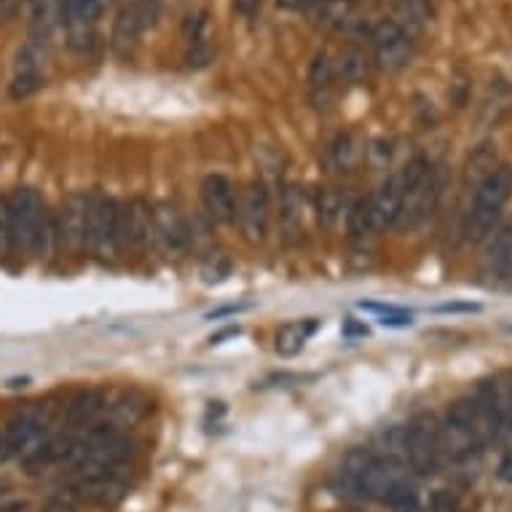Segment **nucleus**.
<instances>
[{
  "label": "nucleus",
  "instance_id": "nucleus-16",
  "mask_svg": "<svg viewBox=\"0 0 512 512\" xmlns=\"http://www.w3.org/2000/svg\"><path fill=\"white\" fill-rule=\"evenodd\" d=\"M129 494L126 480L118 472H97V475H81L73 483V496L94 507H116Z\"/></svg>",
  "mask_w": 512,
  "mask_h": 512
},
{
  "label": "nucleus",
  "instance_id": "nucleus-34",
  "mask_svg": "<svg viewBox=\"0 0 512 512\" xmlns=\"http://www.w3.org/2000/svg\"><path fill=\"white\" fill-rule=\"evenodd\" d=\"M41 81V73H17L14 84H11V97L14 100H25V97H30V94L41 89Z\"/></svg>",
  "mask_w": 512,
  "mask_h": 512
},
{
  "label": "nucleus",
  "instance_id": "nucleus-44",
  "mask_svg": "<svg viewBox=\"0 0 512 512\" xmlns=\"http://www.w3.org/2000/svg\"><path fill=\"white\" fill-rule=\"evenodd\" d=\"M0 512H30V504L27 502H14V504H3Z\"/></svg>",
  "mask_w": 512,
  "mask_h": 512
},
{
  "label": "nucleus",
  "instance_id": "nucleus-35",
  "mask_svg": "<svg viewBox=\"0 0 512 512\" xmlns=\"http://www.w3.org/2000/svg\"><path fill=\"white\" fill-rule=\"evenodd\" d=\"M11 252V234H9V199L0 196V258H6Z\"/></svg>",
  "mask_w": 512,
  "mask_h": 512
},
{
  "label": "nucleus",
  "instance_id": "nucleus-21",
  "mask_svg": "<svg viewBox=\"0 0 512 512\" xmlns=\"http://www.w3.org/2000/svg\"><path fill=\"white\" fill-rule=\"evenodd\" d=\"M317 328V319H309V322H287V325H282L277 330L274 349H277L279 357H295V354H301L306 341L317 333Z\"/></svg>",
  "mask_w": 512,
  "mask_h": 512
},
{
  "label": "nucleus",
  "instance_id": "nucleus-12",
  "mask_svg": "<svg viewBox=\"0 0 512 512\" xmlns=\"http://www.w3.org/2000/svg\"><path fill=\"white\" fill-rule=\"evenodd\" d=\"M437 199H440V177L432 167L419 183L411 185L405 191L403 210H400V218H397V226L400 228H419L424 220H429V215L435 212Z\"/></svg>",
  "mask_w": 512,
  "mask_h": 512
},
{
  "label": "nucleus",
  "instance_id": "nucleus-28",
  "mask_svg": "<svg viewBox=\"0 0 512 512\" xmlns=\"http://www.w3.org/2000/svg\"><path fill=\"white\" fill-rule=\"evenodd\" d=\"M346 228H349V239L357 244H365L373 236V223H370L368 215V199H362L349 210V218H346Z\"/></svg>",
  "mask_w": 512,
  "mask_h": 512
},
{
  "label": "nucleus",
  "instance_id": "nucleus-25",
  "mask_svg": "<svg viewBox=\"0 0 512 512\" xmlns=\"http://www.w3.org/2000/svg\"><path fill=\"white\" fill-rule=\"evenodd\" d=\"M105 411V397L97 389H86L68 405V424L70 427H89L94 419Z\"/></svg>",
  "mask_w": 512,
  "mask_h": 512
},
{
  "label": "nucleus",
  "instance_id": "nucleus-31",
  "mask_svg": "<svg viewBox=\"0 0 512 512\" xmlns=\"http://www.w3.org/2000/svg\"><path fill=\"white\" fill-rule=\"evenodd\" d=\"M491 389H494V400L496 408H499V416H502L504 432H510L512 435V378L510 384H499V381H494Z\"/></svg>",
  "mask_w": 512,
  "mask_h": 512
},
{
  "label": "nucleus",
  "instance_id": "nucleus-46",
  "mask_svg": "<svg viewBox=\"0 0 512 512\" xmlns=\"http://www.w3.org/2000/svg\"><path fill=\"white\" fill-rule=\"evenodd\" d=\"M22 3H33V0H22Z\"/></svg>",
  "mask_w": 512,
  "mask_h": 512
},
{
  "label": "nucleus",
  "instance_id": "nucleus-1",
  "mask_svg": "<svg viewBox=\"0 0 512 512\" xmlns=\"http://www.w3.org/2000/svg\"><path fill=\"white\" fill-rule=\"evenodd\" d=\"M9 234L14 255H49L57 244V223L33 188H17L9 196Z\"/></svg>",
  "mask_w": 512,
  "mask_h": 512
},
{
  "label": "nucleus",
  "instance_id": "nucleus-33",
  "mask_svg": "<svg viewBox=\"0 0 512 512\" xmlns=\"http://www.w3.org/2000/svg\"><path fill=\"white\" fill-rule=\"evenodd\" d=\"M365 161L370 164V169H387L392 161V145L387 140H373L365 148Z\"/></svg>",
  "mask_w": 512,
  "mask_h": 512
},
{
  "label": "nucleus",
  "instance_id": "nucleus-7",
  "mask_svg": "<svg viewBox=\"0 0 512 512\" xmlns=\"http://www.w3.org/2000/svg\"><path fill=\"white\" fill-rule=\"evenodd\" d=\"M116 0H59V22L68 30L73 49H86L94 38V25Z\"/></svg>",
  "mask_w": 512,
  "mask_h": 512
},
{
  "label": "nucleus",
  "instance_id": "nucleus-8",
  "mask_svg": "<svg viewBox=\"0 0 512 512\" xmlns=\"http://www.w3.org/2000/svg\"><path fill=\"white\" fill-rule=\"evenodd\" d=\"M51 424V413L46 405H33V408H25L22 413H17L11 419L9 429L3 432V443H6V459H14V456L30 454L35 445L43 443V435Z\"/></svg>",
  "mask_w": 512,
  "mask_h": 512
},
{
  "label": "nucleus",
  "instance_id": "nucleus-37",
  "mask_svg": "<svg viewBox=\"0 0 512 512\" xmlns=\"http://www.w3.org/2000/svg\"><path fill=\"white\" fill-rule=\"evenodd\" d=\"M483 306L480 303H443V306H437V314H475Z\"/></svg>",
  "mask_w": 512,
  "mask_h": 512
},
{
  "label": "nucleus",
  "instance_id": "nucleus-45",
  "mask_svg": "<svg viewBox=\"0 0 512 512\" xmlns=\"http://www.w3.org/2000/svg\"><path fill=\"white\" fill-rule=\"evenodd\" d=\"M0 462H6V443H3V435H0Z\"/></svg>",
  "mask_w": 512,
  "mask_h": 512
},
{
  "label": "nucleus",
  "instance_id": "nucleus-23",
  "mask_svg": "<svg viewBox=\"0 0 512 512\" xmlns=\"http://www.w3.org/2000/svg\"><path fill=\"white\" fill-rule=\"evenodd\" d=\"M360 159H365V145L357 143V137L354 135H338L333 140V145L328 148V167L333 172H352Z\"/></svg>",
  "mask_w": 512,
  "mask_h": 512
},
{
  "label": "nucleus",
  "instance_id": "nucleus-43",
  "mask_svg": "<svg viewBox=\"0 0 512 512\" xmlns=\"http://www.w3.org/2000/svg\"><path fill=\"white\" fill-rule=\"evenodd\" d=\"M46 512H76V507L65 502V499H54V502H49Z\"/></svg>",
  "mask_w": 512,
  "mask_h": 512
},
{
  "label": "nucleus",
  "instance_id": "nucleus-2",
  "mask_svg": "<svg viewBox=\"0 0 512 512\" xmlns=\"http://www.w3.org/2000/svg\"><path fill=\"white\" fill-rule=\"evenodd\" d=\"M512 196V167L499 164L483 183L475 188V199L467 212V239L470 242H483L496 228L502 218L504 204Z\"/></svg>",
  "mask_w": 512,
  "mask_h": 512
},
{
  "label": "nucleus",
  "instance_id": "nucleus-18",
  "mask_svg": "<svg viewBox=\"0 0 512 512\" xmlns=\"http://www.w3.org/2000/svg\"><path fill=\"white\" fill-rule=\"evenodd\" d=\"M73 443H76V437L73 435H54L49 440H43L30 451V454L22 456V462H25V470L30 475H38V472L49 470L54 464H65L68 462L70 451H73Z\"/></svg>",
  "mask_w": 512,
  "mask_h": 512
},
{
  "label": "nucleus",
  "instance_id": "nucleus-40",
  "mask_svg": "<svg viewBox=\"0 0 512 512\" xmlns=\"http://www.w3.org/2000/svg\"><path fill=\"white\" fill-rule=\"evenodd\" d=\"M239 333H242V330H239V325H231V328H223V330H218V333H212L210 344H212V346L226 344L228 338H236V336H239Z\"/></svg>",
  "mask_w": 512,
  "mask_h": 512
},
{
  "label": "nucleus",
  "instance_id": "nucleus-11",
  "mask_svg": "<svg viewBox=\"0 0 512 512\" xmlns=\"http://www.w3.org/2000/svg\"><path fill=\"white\" fill-rule=\"evenodd\" d=\"M483 277L491 287H512V223L496 226L483 250Z\"/></svg>",
  "mask_w": 512,
  "mask_h": 512
},
{
  "label": "nucleus",
  "instance_id": "nucleus-36",
  "mask_svg": "<svg viewBox=\"0 0 512 512\" xmlns=\"http://www.w3.org/2000/svg\"><path fill=\"white\" fill-rule=\"evenodd\" d=\"M389 504H392V512H427L413 488L411 491H405V494L395 496Z\"/></svg>",
  "mask_w": 512,
  "mask_h": 512
},
{
  "label": "nucleus",
  "instance_id": "nucleus-22",
  "mask_svg": "<svg viewBox=\"0 0 512 512\" xmlns=\"http://www.w3.org/2000/svg\"><path fill=\"white\" fill-rule=\"evenodd\" d=\"M395 22L403 27L408 35L424 33L432 25V6L427 0H395Z\"/></svg>",
  "mask_w": 512,
  "mask_h": 512
},
{
  "label": "nucleus",
  "instance_id": "nucleus-20",
  "mask_svg": "<svg viewBox=\"0 0 512 512\" xmlns=\"http://www.w3.org/2000/svg\"><path fill=\"white\" fill-rule=\"evenodd\" d=\"M303 191L301 185H285L282 191V231H285V239L290 244H298L303 239Z\"/></svg>",
  "mask_w": 512,
  "mask_h": 512
},
{
  "label": "nucleus",
  "instance_id": "nucleus-17",
  "mask_svg": "<svg viewBox=\"0 0 512 512\" xmlns=\"http://www.w3.org/2000/svg\"><path fill=\"white\" fill-rule=\"evenodd\" d=\"M204 210L215 223H234L236 220V194L231 180L223 175L204 177L202 183Z\"/></svg>",
  "mask_w": 512,
  "mask_h": 512
},
{
  "label": "nucleus",
  "instance_id": "nucleus-4",
  "mask_svg": "<svg viewBox=\"0 0 512 512\" xmlns=\"http://www.w3.org/2000/svg\"><path fill=\"white\" fill-rule=\"evenodd\" d=\"M370 49H373V59L381 70L387 73H400L408 68L413 59V35H408L403 27L397 25L395 19H381L378 25L368 30Z\"/></svg>",
  "mask_w": 512,
  "mask_h": 512
},
{
  "label": "nucleus",
  "instance_id": "nucleus-10",
  "mask_svg": "<svg viewBox=\"0 0 512 512\" xmlns=\"http://www.w3.org/2000/svg\"><path fill=\"white\" fill-rule=\"evenodd\" d=\"M153 242L169 255H183L191 244L183 212L177 210V204L169 202V199L153 202Z\"/></svg>",
  "mask_w": 512,
  "mask_h": 512
},
{
  "label": "nucleus",
  "instance_id": "nucleus-13",
  "mask_svg": "<svg viewBox=\"0 0 512 512\" xmlns=\"http://www.w3.org/2000/svg\"><path fill=\"white\" fill-rule=\"evenodd\" d=\"M86 204H89V196L86 194H70L62 202V207H59V215L54 218V223H57V242L70 252L86 250V234H89Z\"/></svg>",
  "mask_w": 512,
  "mask_h": 512
},
{
  "label": "nucleus",
  "instance_id": "nucleus-41",
  "mask_svg": "<svg viewBox=\"0 0 512 512\" xmlns=\"http://www.w3.org/2000/svg\"><path fill=\"white\" fill-rule=\"evenodd\" d=\"M344 336L346 338L368 336V328H365V325H357V322H352V319H346V322H344Z\"/></svg>",
  "mask_w": 512,
  "mask_h": 512
},
{
  "label": "nucleus",
  "instance_id": "nucleus-39",
  "mask_svg": "<svg viewBox=\"0 0 512 512\" xmlns=\"http://www.w3.org/2000/svg\"><path fill=\"white\" fill-rule=\"evenodd\" d=\"M247 309H250L247 303H231V306H220V309L210 311V314H207V319H223V317H228V314H239V311H247Z\"/></svg>",
  "mask_w": 512,
  "mask_h": 512
},
{
  "label": "nucleus",
  "instance_id": "nucleus-15",
  "mask_svg": "<svg viewBox=\"0 0 512 512\" xmlns=\"http://www.w3.org/2000/svg\"><path fill=\"white\" fill-rule=\"evenodd\" d=\"M121 239L124 247L137 252L151 250L153 242V204L143 196H135L121 204Z\"/></svg>",
  "mask_w": 512,
  "mask_h": 512
},
{
  "label": "nucleus",
  "instance_id": "nucleus-19",
  "mask_svg": "<svg viewBox=\"0 0 512 512\" xmlns=\"http://www.w3.org/2000/svg\"><path fill=\"white\" fill-rule=\"evenodd\" d=\"M143 33V22L137 17V9L129 3L124 9L118 11L116 22H113V38H110V46L116 51L118 57H129L137 46V38Z\"/></svg>",
  "mask_w": 512,
  "mask_h": 512
},
{
  "label": "nucleus",
  "instance_id": "nucleus-26",
  "mask_svg": "<svg viewBox=\"0 0 512 512\" xmlns=\"http://www.w3.org/2000/svg\"><path fill=\"white\" fill-rule=\"evenodd\" d=\"M336 62L330 59V54L325 51H319L314 62H311L309 68V86L311 92L317 94V97H328L333 92V84H336Z\"/></svg>",
  "mask_w": 512,
  "mask_h": 512
},
{
  "label": "nucleus",
  "instance_id": "nucleus-6",
  "mask_svg": "<svg viewBox=\"0 0 512 512\" xmlns=\"http://www.w3.org/2000/svg\"><path fill=\"white\" fill-rule=\"evenodd\" d=\"M408 435V467L421 478H429L440 470L443 448L437 437V421L432 416H419L405 427Z\"/></svg>",
  "mask_w": 512,
  "mask_h": 512
},
{
  "label": "nucleus",
  "instance_id": "nucleus-42",
  "mask_svg": "<svg viewBox=\"0 0 512 512\" xmlns=\"http://www.w3.org/2000/svg\"><path fill=\"white\" fill-rule=\"evenodd\" d=\"M499 478L504 483H512V454L502 456V462H499Z\"/></svg>",
  "mask_w": 512,
  "mask_h": 512
},
{
  "label": "nucleus",
  "instance_id": "nucleus-32",
  "mask_svg": "<svg viewBox=\"0 0 512 512\" xmlns=\"http://www.w3.org/2000/svg\"><path fill=\"white\" fill-rule=\"evenodd\" d=\"M204 30H207V11H194L183 19V35L185 41L196 46V43H204Z\"/></svg>",
  "mask_w": 512,
  "mask_h": 512
},
{
  "label": "nucleus",
  "instance_id": "nucleus-3",
  "mask_svg": "<svg viewBox=\"0 0 512 512\" xmlns=\"http://www.w3.org/2000/svg\"><path fill=\"white\" fill-rule=\"evenodd\" d=\"M86 218H89V234L86 247L100 258V261H116L124 250L121 239V204L110 196L94 191L89 194L86 204Z\"/></svg>",
  "mask_w": 512,
  "mask_h": 512
},
{
  "label": "nucleus",
  "instance_id": "nucleus-27",
  "mask_svg": "<svg viewBox=\"0 0 512 512\" xmlns=\"http://www.w3.org/2000/svg\"><path fill=\"white\" fill-rule=\"evenodd\" d=\"M370 73V59L365 51L360 49H346L341 59L336 62V76L346 84H357L362 78H368Z\"/></svg>",
  "mask_w": 512,
  "mask_h": 512
},
{
  "label": "nucleus",
  "instance_id": "nucleus-14",
  "mask_svg": "<svg viewBox=\"0 0 512 512\" xmlns=\"http://www.w3.org/2000/svg\"><path fill=\"white\" fill-rule=\"evenodd\" d=\"M405 177L403 172L397 169L392 175L378 185V191L368 199V215L370 223L376 231H384V228L397 226V218H400V210H403L405 199Z\"/></svg>",
  "mask_w": 512,
  "mask_h": 512
},
{
  "label": "nucleus",
  "instance_id": "nucleus-29",
  "mask_svg": "<svg viewBox=\"0 0 512 512\" xmlns=\"http://www.w3.org/2000/svg\"><path fill=\"white\" fill-rule=\"evenodd\" d=\"M314 212L325 228L336 226V220L341 218V199L333 188H319L317 196H314Z\"/></svg>",
  "mask_w": 512,
  "mask_h": 512
},
{
  "label": "nucleus",
  "instance_id": "nucleus-9",
  "mask_svg": "<svg viewBox=\"0 0 512 512\" xmlns=\"http://www.w3.org/2000/svg\"><path fill=\"white\" fill-rule=\"evenodd\" d=\"M236 223L250 244H261L266 239V234H269V196H266V188L261 183H250L239 194Z\"/></svg>",
  "mask_w": 512,
  "mask_h": 512
},
{
  "label": "nucleus",
  "instance_id": "nucleus-38",
  "mask_svg": "<svg viewBox=\"0 0 512 512\" xmlns=\"http://www.w3.org/2000/svg\"><path fill=\"white\" fill-rule=\"evenodd\" d=\"M261 9V0H234V11L239 17H252Z\"/></svg>",
  "mask_w": 512,
  "mask_h": 512
},
{
  "label": "nucleus",
  "instance_id": "nucleus-5",
  "mask_svg": "<svg viewBox=\"0 0 512 512\" xmlns=\"http://www.w3.org/2000/svg\"><path fill=\"white\" fill-rule=\"evenodd\" d=\"M352 488L365 499H378V502H392L395 496L411 491V483H408V467H400V464L384 462L373 456V462L365 467V470L354 478Z\"/></svg>",
  "mask_w": 512,
  "mask_h": 512
},
{
  "label": "nucleus",
  "instance_id": "nucleus-24",
  "mask_svg": "<svg viewBox=\"0 0 512 512\" xmlns=\"http://www.w3.org/2000/svg\"><path fill=\"white\" fill-rule=\"evenodd\" d=\"M376 448L378 459L408 467V435H405V427H400V424L381 429L376 437Z\"/></svg>",
  "mask_w": 512,
  "mask_h": 512
},
{
  "label": "nucleus",
  "instance_id": "nucleus-30",
  "mask_svg": "<svg viewBox=\"0 0 512 512\" xmlns=\"http://www.w3.org/2000/svg\"><path fill=\"white\" fill-rule=\"evenodd\" d=\"M145 413H148V405H145L143 400L135 395L121 397V400L113 405V416H116L118 424H124V427H129V424H137V421L143 419Z\"/></svg>",
  "mask_w": 512,
  "mask_h": 512
}]
</instances>
